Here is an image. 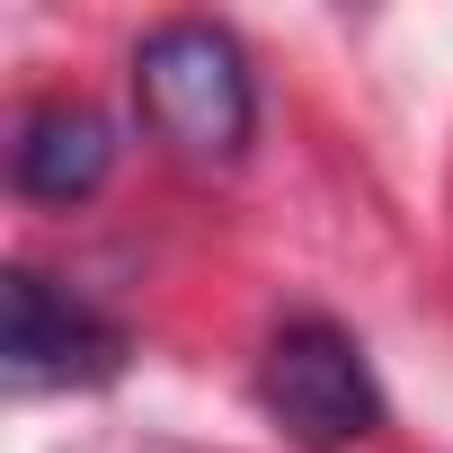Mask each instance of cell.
<instances>
[{"mask_svg":"<svg viewBox=\"0 0 453 453\" xmlns=\"http://www.w3.org/2000/svg\"><path fill=\"white\" fill-rule=\"evenodd\" d=\"M134 107L178 160H241L258 134V72L232 27L169 19L134 45Z\"/></svg>","mask_w":453,"mask_h":453,"instance_id":"6da1fadb","label":"cell"},{"mask_svg":"<svg viewBox=\"0 0 453 453\" xmlns=\"http://www.w3.org/2000/svg\"><path fill=\"white\" fill-rule=\"evenodd\" d=\"M258 400H267V418L294 435V444H311V453H356V444H373L382 435V382H373V365H365V347L338 329V320H285L276 338H267V356H258Z\"/></svg>","mask_w":453,"mask_h":453,"instance_id":"7a4b0ae2","label":"cell"},{"mask_svg":"<svg viewBox=\"0 0 453 453\" xmlns=\"http://www.w3.org/2000/svg\"><path fill=\"white\" fill-rule=\"evenodd\" d=\"M0 365L19 391H72V382H107L125 365V329L107 311H89L72 285L10 267L0 276Z\"/></svg>","mask_w":453,"mask_h":453,"instance_id":"3957f363","label":"cell"},{"mask_svg":"<svg viewBox=\"0 0 453 453\" xmlns=\"http://www.w3.org/2000/svg\"><path fill=\"white\" fill-rule=\"evenodd\" d=\"M10 178H19V196H36V204H89V196L116 178V125H107L89 98H36L27 125H19Z\"/></svg>","mask_w":453,"mask_h":453,"instance_id":"277c9868","label":"cell"}]
</instances>
